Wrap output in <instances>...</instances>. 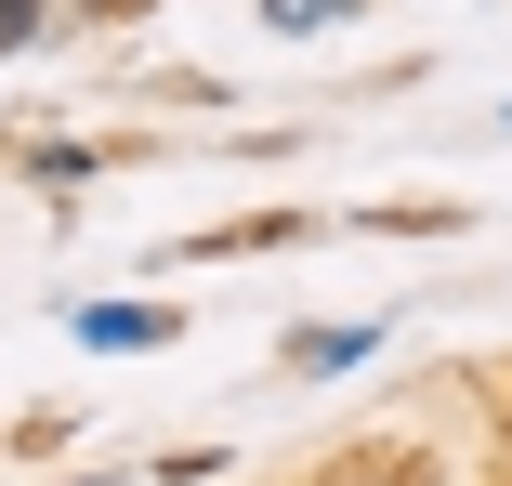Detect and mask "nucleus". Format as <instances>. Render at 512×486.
<instances>
[{"label": "nucleus", "mask_w": 512, "mask_h": 486, "mask_svg": "<svg viewBox=\"0 0 512 486\" xmlns=\"http://www.w3.org/2000/svg\"><path fill=\"white\" fill-rule=\"evenodd\" d=\"M171 329H184L171 303H92V316H79V342H106V355H119V342L145 355V342H171Z\"/></svg>", "instance_id": "7ed1b4c3"}, {"label": "nucleus", "mask_w": 512, "mask_h": 486, "mask_svg": "<svg viewBox=\"0 0 512 486\" xmlns=\"http://www.w3.org/2000/svg\"><path fill=\"white\" fill-rule=\"evenodd\" d=\"M499 434H512V381H499Z\"/></svg>", "instance_id": "423d86ee"}, {"label": "nucleus", "mask_w": 512, "mask_h": 486, "mask_svg": "<svg viewBox=\"0 0 512 486\" xmlns=\"http://www.w3.org/2000/svg\"><path fill=\"white\" fill-rule=\"evenodd\" d=\"M289 237H316V211H250V224H197L184 263H237V250H289Z\"/></svg>", "instance_id": "f03ea898"}, {"label": "nucleus", "mask_w": 512, "mask_h": 486, "mask_svg": "<svg viewBox=\"0 0 512 486\" xmlns=\"http://www.w3.org/2000/svg\"><path fill=\"white\" fill-rule=\"evenodd\" d=\"M79 27H132V14H158V0H66Z\"/></svg>", "instance_id": "20e7f679"}, {"label": "nucleus", "mask_w": 512, "mask_h": 486, "mask_svg": "<svg viewBox=\"0 0 512 486\" xmlns=\"http://www.w3.org/2000/svg\"><path fill=\"white\" fill-rule=\"evenodd\" d=\"M302 486H447V460H434V434H355V447H329Z\"/></svg>", "instance_id": "f257e3e1"}, {"label": "nucleus", "mask_w": 512, "mask_h": 486, "mask_svg": "<svg viewBox=\"0 0 512 486\" xmlns=\"http://www.w3.org/2000/svg\"><path fill=\"white\" fill-rule=\"evenodd\" d=\"M14 40H40V0H0V53H14Z\"/></svg>", "instance_id": "39448f33"}]
</instances>
